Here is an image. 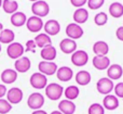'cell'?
Masks as SVG:
<instances>
[{
	"instance_id": "1",
	"label": "cell",
	"mask_w": 123,
	"mask_h": 114,
	"mask_svg": "<svg viewBox=\"0 0 123 114\" xmlns=\"http://www.w3.org/2000/svg\"><path fill=\"white\" fill-rule=\"evenodd\" d=\"M63 93H64V88L60 84L51 83V84L47 85V87H45V95L50 100L56 101L63 96Z\"/></svg>"
},
{
	"instance_id": "2",
	"label": "cell",
	"mask_w": 123,
	"mask_h": 114,
	"mask_svg": "<svg viewBox=\"0 0 123 114\" xmlns=\"http://www.w3.org/2000/svg\"><path fill=\"white\" fill-rule=\"evenodd\" d=\"M31 11L34 13L35 16L43 17L47 16L50 12V7L48 2L43 1V0H38V1L34 2L31 6Z\"/></svg>"
},
{
	"instance_id": "3",
	"label": "cell",
	"mask_w": 123,
	"mask_h": 114,
	"mask_svg": "<svg viewBox=\"0 0 123 114\" xmlns=\"http://www.w3.org/2000/svg\"><path fill=\"white\" fill-rule=\"evenodd\" d=\"M96 88H97V91L102 95H109L111 91L115 88V85H113V82L108 77H103L100 79H98L97 84H96Z\"/></svg>"
},
{
	"instance_id": "4",
	"label": "cell",
	"mask_w": 123,
	"mask_h": 114,
	"mask_svg": "<svg viewBox=\"0 0 123 114\" xmlns=\"http://www.w3.org/2000/svg\"><path fill=\"white\" fill-rule=\"evenodd\" d=\"M39 72L45 76H51L57 72V64L52 61H41L38 64Z\"/></svg>"
},
{
	"instance_id": "5",
	"label": "cell",
	"mask_w": 123,
	"mask_h": 114,
	"mask_svg": "<svg viewBox=\"0 0 123 114\" xmlns=\"http://www.w3.org/2000/svg\"><path fill=\"white\" fill-rule=\"evenodd\" d=\"M27 104L30 109L34 111L40 110L42 106L44 104V97L41 95L40 93H34L28 97L27 99Z\"/></svg>"
},
{
	"instance_id": "6",
	"label": "cell",
	"mask_w": 123,
	"mask_h": 114,
	"mask_svg": "<svg viewBox=\"0 0 123 114\" xmlns=\"http://www.w3.org/2000/svg\"><path fill=\"white\" fill-rule=\"evenodd\" d=\"M24 52H25V49H24L23 45L19 43H12L6 48V53H8L9 58L14 59V60L22 58Z\"/></svg>"
},
{
	"instance_id": "7",
	"label": "cell",
	"mask_w": 123,
	"mask_h": 114,
	"mask_svg": "<svg viewBox=\"0 0 123 114\" xmlns=\"http://www.w3.org/2000/svg\"><path fill=\"white\" fill-rule=\"evenodd\" d=\"M29 83H30V85H31V87H34V88L43 89V88H45L48 85V78L45 75H43L40 72H38V73H34L30 76Z\"/></svg>"
},
{
	"instance_id": "8",
	"label": "cell",
	"mask_w": 123,
	"mask_h": 114,
	"mask_svg": "<svg viewBox=\"0 0 123 114\" xmlns=\"http://www.w3.org/2000/svg\"><path fill=\"white\" fill-rule=\"evenodd\" d=\"M66 35L68 36V38L76 40V39H79L83 36V29L79 24L70 23L66 27Z\"/></svg>"
},
{
	"instance_id": "9",
	"label": "cell",
	"mask_w": 123,
	"mask_h": 114,
	"mask_svg": "<svg viewBox=\"0 0 123 114\" xmlns=\"http://www.w3.org/2000/svg\"><path fill=\"white\" fill-rule=\"evenodd\" d=\"M89 61V54L84 50H78L74 51L71 56V62L76 66H84Z\"/></svg>"
},
{
	"instance_id": "10",
	"label": "cell",
	"mask_w": 123,
	"mask_h": 114,
	"mask_svg": "<svg viewBox=\"0 0 123 114\" xmlns=\"http://www.w3.org/2000/svg\"><path fill=\"white\" fill-rule=\"evenodd\" d=\"M43 22H42V19L41 17H38V16H30L29 19H27V22H26V27L29 32L31 33H38L42 29L43 27Z\"/></svg>"
},
{
	"instance_id": "11",
	"label": "cell",
	"mask_w": 123,
	"mask_h": 114,
	"mask_svg": "<svg viewBox=\"0 0 123 114\" xmlns=\"http://www.w3.org/2000/svg\"><path fill=\"white\" fill-rule=\"evenodd\" d=\"M6 100L11 104L19 103L23 100V91H22V89L17 88V87H13V88L9 89L6 91Z\"/></svg>"
},
{
	"instance_id": "12",
	"label": "cell",
	"mask_w": 123,
	"mask_h": 114,
	"mask_svg": "<svg viewBox=\"0 0 123 114\" xmlns=\"http://www.w3.org/2000/svg\"><path fill=\"white\" fill-rule=\"evenodd\" d=\"M92 63H93V66L99 71L107 70L110 66V60L107 56H95L92 60Z\"/></svg>"
},
{
	"instance_id": "13",
	"label": "cell",
	"mask_w": 123,
	"mask_h": 114,
	"mask_svg": "<svg viewBox=\"0 0 123 114\" xmlns=\"http://www.w3.org/2000/svg\"><path fill=\"white\" fill-rule=\"evenodd\" d=\"M43 28L45 30V34L49 36H55L61 32V25L56 20H49L43 25Z\"/></svg>"
},
{
	"instance_id": "14",
	"label": "cell",
	"mask_w": 123,
	"mask_h": 114,
	"mask_svg": "<svg viewBox=\"0 0 123 114\" xmlns=\"http://www.w3.org/2000/svg\"><path fill=\"white\" fill-rule=\"evenodd\" d=\"M30 66H31V62L27 57H22V58L17 59L14 63L15 71L19 72V73H26L27 71H29Z\"/></svg>"
},
{
	"instance_id": "15",
	"label": "cell",
	"mask_w": 123,
	"mask_h": 114,
	"mask_svg": "<svg viewBox=\"0 0 123 114\" xmlns=\"http://www.w3.org/2000/svg\"><path fill=\"white\" fill-rule=\"evenodd\" d=\"M60 48L61 50L66 54L69 53H74L77 50V43L74 40V39L70 38H65L61 41L60 43Z\"/></svg>"
},
{
	"instance_id": "16",
	"label": "cell",
	"mask_w": 123,
	"mask_h": 114,
	"mask_svg": "<svg viewBox=\"0 0 123 114\" xmlns=\"http://www.w3.org/2000/svg\"><path fill=\"white\" fill-rule=\"evenodd\" d=\"M107 75H108V78H110L111 80L120 79L123 75L122 66L120 64H111L107 69Z\"/></svg>"
},
{
	"instance_id": "17",
	"label": "cell",
	"mask_w": 123,
	"mask_h": 114,
	"mask_svg": "<svg viewBox=\"0 0 123 114\" xmlns=\"http://www.w3.org/2000/svg\"><path fill=\"white\" fill-rule=\"evenodd\" d=\"M103 107L104 109L109 111H113L119 107V100H118V97L113 95H107L105 96L104 100H103Z\"/></svg>"
},
{
	"instance_id": "18",
	"label": "cell",
	"mask_w": 123,
	"mask_h": 114,
	"mask_svg": "<svg viewBox=\"0 0 123 114\" xmlns=\"http://www.w3.org/2000/svg\"><path fill=\"white\" fill-rule=\"evenodd\" d=\"M58 111L63 114H74L76 112V104L70 100H62L58 104Z\"/></svg>"
},
{
	"instance_id": "19",
	"label": "cell",
	"mask_w": 123,
	"mask_h": 114,
	"mask_svg": "<svg viewBox=\"0 0 123 114\" xmlns=\"http://www.w3.org/2000/svg\"><path fill=\"white\" fill-rule=\"evenodd\" d=\"M56 76L61 82H69L74 76V72L69 66H62L60 69H57Z\"/></svg>"
},
{
	"instance_id": "20",
	"label": "cell",
	"mask_w": 123,
	"mask_h": 114,
	"mask_svg": "<svg viewBox=\"0 0 123 114\" xmlns=\"http://www.w3.org/2000/svg\"><path fill=\"white\" fill-rule=\"evenodd\" d=\"M56 49L55 47H53L52 45L47 46V47L42 48L40 52L41 58L43 59L44 61H53L54 59L56 58Z\"/></svg>"
},
{
	"instance_id": "21",
	"label": "cell",
	"mask_w": 123,
	"mask_h": 114,
	"mask_svg": "<svg viewBox=\"0 0 123 114\" xmlns=\"http://www.w3.org/2000/svg\"><path fill=\"white\" fill-rule=\"evenodd\" d=\"M93 52L95 53V56H107V53L109 52L108 43L103 40L96 41L93 45Z\"/></svg>"
},
{
	"instance_id": "22",
	"label": "cell",
	"mask_w": 123,
	"mask_h": 114,
	"mask_svg": "<svg viewBox=\"0 0 123 114\" xmlns=\"http://www.w3.org/2000/svg\"><path fill=\"white\" fill-rule=\"evenodd\" d=\"M11 24H12L13 26H16V27H21V26H23L24 24L27 22V16L25 15V13L23 12H15L13 13L12 15H11Z\"/></svg>"
},
{
	"instance_id": "23",
	"label": "cell",
	"mask_w": 123,
	"mask_h": 114,
	"mask_svg": "<svg viewBox=\"0 0 123 114\" xmlns=\"http://www.w3.org/2000/svg\"><path fill=\"white\" fill-rule=\"evenodd\" d=\"M17 78V72L15 70L6 69L1 73V80L4 84H13Z\"/></svg>"
},
{
	"instance_id": "24",
	"label": "cell",
	"mask_w": 123,
	"mask_h": 114,
	"mask_svg": "<svg viewBox=\"0 0 123 114\" xmlns=\"http://www.w3.org/2000/svg\"><path fill=\"white\" fill-rule=\"evenodd\" d=\"M87 19H89V12L85 9L79 8L74 12V23L79 24V25L85 23L87 21Z\"/></svg>"
},
{
	"instance_id": "25",
	"label": "cell",
	"mask_w": 123,
	"mask_h": 114,
	"mask_svg": "<svg viewBox=\"0 0 123 114\" xmlns=\"http://www.w3.org/2000/svg\"><path fill=\"white\" fill-rule=\"evenodd\" d=\"M35 43H36L37 47L39 48H44L47 46H50L52 45V40H51V37L47 34H39L36 36V38L34 39Z\"/></svg>"
},
{
	"instance_id": "26",
	"label": "cell",
	"mask_w": 123,
	"mask_h": 114,
	"mask_svg": "<svg viewBox=\"0 0 123 114\" xmlns=\"http://www.w3.org/2000/svg\"><path fill=\"white\" fill-rule=\"evenodd\" d=\"M76 82L80 86H86L91 82V74L87 71H80L76 75Z\"/></svg>"
},
{
	"instance_id": "27",
	"label": "cell",
	"mask_w": 123,
	"mask_h": 114,
	"mask_svg": "<svg viewBox=\"0 0 123 114\" xmlns=\"http://www.w3.org/2000/svg\"><path fill=\"white\" fill-rule=\"evenodd\" d=\"M109 14L112 17H121L123 15V4L121 2H112L109 6Z\"/></svg>"
},
{
	"instance_id": "28",
	"label": "cell",
	"mask_w": 123,
	"mask_h": 114,
	"mask_svg": "<svg viewBox=\"0 0 123 114\" xmlns=\"http://www.w3.org/2000/svg\"><path fill=\"white\" fill-rule=\"evenodd\" d=\"M2 8H3L6 13L13 14L18 9V3L15 0H3L2 1Z\"/></svg>"
},
{
	"instance_id": "29",
	"label": "cell",
	"mask_w": 123,
	"mask_h": 114,
	"mask_svg": "<svg viewBox=\"0 0 123 114\" xmlns=\"http://www.w3.org/2000/svg\"><path fill=\"white\" fill-rule=\"evenodd\" d=\"M15 38L14 32L12 29H3L0 34V43H12Z\"/></svg>"
},
{
	"instance_id": "30",
	"label": "cell",
	"mask_w": 123,
	"mask_h": 114,
	"mask_svg": "<svg viewBox=\"0 0 123 114\" xmlns=\"http://www.w3.org/2000/svg\"><path fill=\"white\" fill-rule=\"evenodd\" d=\"M79 93H80V90H79V88L77 86H68L67 88L64 90V95H65L66 99L70 100V101L77 99Z\"/></svg>"
},
{
	"instance_id": "31",
	"label": "cell",
	"mask_w": 123,
	"mask_h": 114,
	"mask_svg": "<svg viewBox=\"0 0 123 114\" xmlns=\"http://www.w3.org/2000/svg\"><path fill=\"white\" fill-rule=\"evenodd\" d=\"M108 22V16L105 12H98L94 17V23L97 26H104Z\"/></svg>"
},
{
	"instance_id": "32",
	"label": "cell",
	"mask_w": 123,
	"mask_h": 114,
	"mask_svg": "<svg viewBox=\"0 0 123 114\" xmlns=\"http://www.w3.org/2000/svg\"><path fill=\"white\" fill-rule=\"evenodd\" d=\"M89 114H105V109L102 104L93 103L89 108Z\"/></svg>"
},
{
	"instance_id": "33",
	"label": "cell",
	"mask_w": 123,
	"mask_h": 114,
	"mask_svg": "<svg viewBox=\"0 0 123 114\" xmlns=\"http://www.w3.org/2000/svg\"><path fill=\"white\" fill-rule=\"evenodd\" d=\"M12 110V104L6 99H0V114H6Z\"/></svg>"
},
{
	"instance_id": "34",
	"label": "cell",
	"mask_w": 123,
	"mask_h": 114,
	"mask_svg": "<svg viewBox=\"0 0 123 114\" xmlns=\"http://www.w3.org/2000/svg\"><path fill=\"white\" fill-rule=\"evenodd\" d=\"M105 0H87V6L91 10H97L102 8Z\"/></svg>"
},
{
	"instance_id": "35",
	"label": "cell",
	"mask_w": 123,
	"mask_h": 114,
	"mask_svg": "<svg viewBox=\"0 0 123 114\" xmlns=\"http://www.w3.org/2000/svg\"><path fill=\"white\" fill-rule=\"evenodd\" d=\"M36 43H35V40H32V39H30V40H28L27 43H26V49H25V52H34L36 51Z\"/></svg>"
},
{
	"instance_id": "36",
	"label": "cell",
	"mask_w": 123,
	"mask_h": 114,
	"mask_svg": "<svg viewBox=\"0 0 123 114\" xmlns=\"http://www.w3.org/2000/svg\"><path fill=\"white\" fill-rule=\"evenodd\" d=\"M113 90H115L116 93V97H119V98H123V83H118L117 85L115 86V88H113Z\"/></svg>"
},
{
	"instance_id": "37",
	"label": "cell",
	"mask_w": 123,
	"mask_h": 114,
	"mask_svg": "<svg viewBox=\"0 0 123 114\" xmlns=\"http://www.w3.org/2000/svg\"><path fill=\"white\" fill-rule=\"evenodd\" d=\"M70 3L74 8H82L85 3H87V0H70Z\"/></svg>"
},
{
	"instance_id": "38",
	"label": "cell",
	"mask_w": 123,
	"mask_h": 114,
	"mask_svg": "<svg viewBox=\"0 0 123 114\" xmlns=\"http://www.w3.org/2000/svg\"><path fill=\"white\" fill-rule=\"evenodd\" d=\"M116 36L119 40L123 41V26H120V27L117 28V32H116Z\"/></svg>"
},
{
	"instance_id": "39",
	"label": "cell",
	"mask_w": 123,
	"mask_h": 114,
	"mask_svg": "<svg viewBox=\"0 0 123 114\" xmlns=\"http://www.w3.org/2000/svg\"><path fill=\"white\" fill-rule=\"evenodd\" d=\"M6 91H8L6 90V87L4 86V85L0 84V99H2V98L6 95Z\"/></svg>"
},
{
	"instance_id": "40",
	"label": "cell",
	"mask_w": 123,
	"mask_h": 114,
	"mask_svg": "<svg viewBox=\"0 0 123 114\" xmlns=\"http://www.w3.org/2000/svg\"><path fill=\"white\" fill-rule=\"evenodd\" d=\"M31 114H48L47 112H45V111H43V110H36V111H34V112H32Z\"/></svg>"
},
{
	"instance_id": "41",
	"label": "cell",
	"mask_w": 123,
	"mask_h": 114,
	"mask_svg": "<svg viewBox=\"0 0 123 114\" xmlns=\"http://www.w3.org/2000/svg\"><path fill=\"white\" fill-rule=\"evenodd\" d=\"M51 114H63L62 112H60V111H53Z\"/></svg>"
},
{
	"instance_id": "42",
	"label": "cell",
	"mask_w": 123,
	"mask_h": 114,
	"mask_svg": "<svg viewBox=\"0 0 123 114\" xmlns=\"http://www.w3.org/2000/svg\"><path fill=\"white\" fill-rule=\"evenodd\" d=\"M3 30V25H2L1 23H0V34H1V32Z\"/></svg>"
},
{
	"instance_id": "43",
	"label": "cell",
	"mask_w": 123,
	"mask_h": 114,
	"mask_svg": "<svg viewBox=\"0 0 123 114\" xmlns=\"http://www.w3.org/2000/svg\"><path fill=\"white\" fill-rule=\"evenodd\" d=\"M29 1H32V2H36V1H38V0H29Z\"/></svg>"
},
{
	"instance_id": "44",
	"label": "cell",
	"mask_w": 123,
	"mask_h": 114,
	"mask_svg": "<svg viewBox=\"0 0 123 114\" xmlns=\"http://www.w3.org/2000/svg\"><path fill=\"white\" fill-rule=\"evenodd\" d=\"M2 6V0H0V7Z\"/></svg>"
},
{
	"instance_id": "45",
	"label": "cell",
	"mask_w": 123,
	"mask_h": 114,
	"mask_svg": "<svg viewBox=\"0 0 123 114\" xmlns=\"http://www.w3.org/2000/svg\"><path fill=\"white\" fill-rule=\"evenodd\" d=\"M0 52H1V43H0Z\"/></svg>"
}]
</instances>
